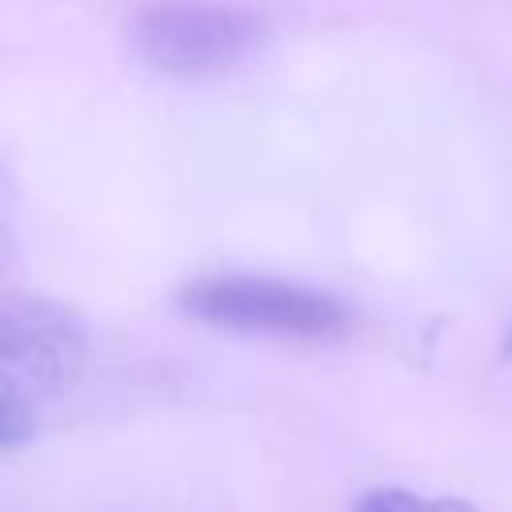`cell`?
Wrapping results in <instances>:
<instances>
[{"label":"cell","instance_id":"obj_4","mask_svg":"<svg viewBox=\"0 0 512 512\" xmlns=\"http://www.w3.org/2000/svg\"><path fill=\"white\" fill-rule=\"evenodd\" d=\"M356 512H476V508L464 504V500H452V496H420V492H408V488H376L356 504Z\"/></svg>","mask_w":512,"mask_h":512},{"label":"cell","instance_id":"obj_1","mask_svg":"<svg viewBox=\"0 0 512 512\" xmlns=\"http://www.w3.org/2000/svg\"><path fill=\"white\" fill-rule=\"evenodd\" d=\"M268 28L236 4H152L132 20V44L144 64L168 76H212L244 64Z\"/></svg>","mask_w":512,"mask_h":512},{"label":"cell","instance_id":"obj_3","mask_svg":"<svg viewBox=\"0 0 512 512\" xmlns=\"http://www.w3.org/2000/svg\"><path fill=\"white\" fill-rule=\"evenodd\" d=\"M88 356L84 324L56 300H12L0 316V388L36 396L68 384Z\"/></svg>","mask_w":512,"mask_h":512},{"label":"cell","instance_id":"obj_5","mask_svg":"<svg viewBox=\"0 0 512 512\" xmlns=\"http://www.w3.org/2000/svg\"><path fill=\"white\" fill-rule=\"evenodd\" d=\"M504 356L512 360V324H508V336H504Z\"/></svg>","mask_w":512,"mask_h":512},{"label":"cell","instance_id":"obj_2","mask_svg":"<svg viewBox=\"0 0 512 512\" xmlns=\"http://www.w3.org/2000/svg\"><path fill=\"white\" fill-rule=\"evenodd\" d=\"M180 304L232 332H272V336H332L348 324L344 308L308 284L276 280V276H204L180 292Z\"/></svg>","mask_w":512,"mask_h":512}]
</instances>
